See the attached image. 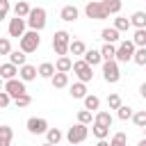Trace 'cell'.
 <instances>
[{"label": "cell", "mask_w": 146, "mask_h": 146, "mask_svg": "<svg viewBox=\"0 0 146 146\" xmlns=\"http://www.w3.org/2000/svg\"><path fill=\"white\" fill-rule=\"evenodd\" d=\"M135 43L130 41V39H125V41H121L119 46H116V52H114V62L116 64H128L130 59H132V52H135Z\"/></svg>", "instance_id": "obj_3"}, {"label": "cell", "mask_w": 146, "mask_h": 146, "mask_svg": "<svg viewBox=\"0 0 146 146\" xmlns=\"http://www.w3.org/2000/svg\"><path fill=\"white\" fill-rule=\"evenodd\" d=\"M9 36H23V32H25V18H21V16H16V18H11L9 21Z\"/></svg>", "instance_id": "obj_12"}, {"label": "cell", "mask_w": 146, "mask_h": 146, "mask_svg": "<svg viewBox=\"0 0 146 146\" xmlns=\"http://www.w3.org/2000/svg\"><path fill=\"white\" fill-rule=\"evenodd\" d=\"M52 73H55V64H50V62H43V64H39V68H36V75H39V78H46V80H50Z\"/></svg>", "instance_id": "obj_21"}, {"label": "cell", "mask_w": 146, "mask_h": 146, "mask_svg": "<svg viewBox=\"0 0 146 146\" xmlns=\"http://www.w3.org/2000/svg\"><path fill=\"white\" fill-rule=\"evenodd\" d=\"M128 21H130V25H132L135 30H137V27H146V11H135Z\"/></svg>", "instance_id": "obj_23"}, {"label": "cell", "mask_w": 146, "mask_h": 146, "mask_svg": "<svg viewBox=\"0 0 146 146\" xmlns=\"http://www.w3.org/2000/svg\"><path fill=\"white\" fill-rule=\"evenodd\" d=\"M132 62H135L137 66H146V46L135 48V52H132Z\"/></svg>", "instance_id": "obj_28"}, {"label": "cell", "mask_w": 146, "mask_h": 146, "mask_svg": "<svg viewBox=\"0 0 146 146\" xmlns=\"http://www.w3.org/2000/svg\"><path fill=\"white\" fill-rule=\"evenodd\" d=\"M71 64H73V59H71L68 55H59L57 62H55V71H59V73H68V71H71Z\"/></svg>", "instance_id": "obj_14"}, {"label": "cell", "mask_w": 146, "mask_h": 146, "mask_svg": "<svg viewBox=\"0 0 146 146\" xmlns=\"http://www.w3.org/2000/svg\"><path fill=\"white\" fill-rule=\"evenodd\" d=\"M78 123L89 125V123H91V112H89V110H80V112H78Z\"/></svg>", "instance_id": "obj_40"}, {"label": "cell", "mask_w": 146, "mask_h": 146, "mask_svg": "<svg viewBox=\"0 0 146 146\" xmlns=\"http://www.w3.org/2000/svg\"><path fill=\"white\" fill-rule=\"evenodd\" d=\"M30 9H32V7H30L25 0H18V2H16V7H14V14H16V16H21V18H25V16L30 14Z\"/></svg>", "instance_id": "obj_30"}, {"label": "cell", "mask_w": 146, "mask_h": 146, "mask_svg": "<svg viewBox=\"0 0 146 146\" xmlns=\"http://www.w3.org/2000/svg\"><path fill=\"white\" fill-rule=\"evenodd\" d=\"M103 78L107 84H116L121 80V68L114 59H103Z\"/></svg>", "instance_id": "obj_6"}, {"label": "cell", "mask_w": 146, "mask_h": 146, "mask_svg": "<svg viewBox=\"0 0 146 146\" xmlns=\"http://www.w3.org/2000/svg\"><path fill=\"white\" fill-rule=\"evenodd\" d=\"M2 18H7V14H2V11H0V21H2Z\"/></svg>", "instance_id": "obj_46"}, {"label": "cell", "mask_w": 146, "mask_h": 146, "mask_svg": "<svg viewBox=\"0 0 146 146\" xmlns=\"http://www.w3.org/2000/svg\"><path fill=\"white\" fill-rule=\"evenodd\" d=\"M132 123L137 125V128H144L146 125V110H137V112H132Z\"/></svg>", "instance_id": "obj_32"}, {"label": "cell", "mask_w": 146, "mask_h": 146, "mask_svg": "<svg viewBox=\"0 0 146 146\" xmlns=\"http://www.w3.org/2000/svg\"><path fill=\"white\" fill-rule=\"evenodd\" d=\"M98 52H100V57H103V59H114L116 46H114V43H105V46H103V48H100Z\"/></svg>", "instance_id": "obj_35"}, {"label": "cell", "mask_w": 146, "mask_h": 146, "mask_svg": "<svg viewBox=\"0 0 146 146\" xmlns=\"http://www.w3.org/2000/svg\"><path fill=\"white\" fill-rule=\"evenodd\" d=\"M100 2L107 9V14H119L121 11V0H100Z\"/></svg>", "instance_id": "obj_34"}, {"label": "cell", "mask_w": 146, "mask_h": 146, "mask_svg": "<svg viewBox=\"0 0 146 146\" xmlns=\"http://www.w3.org/2000/svg\"><path fill=\"white\" fill-rule=\"evenodd\" d=\"M30 103H32V96H30V94H27V91H25V94H21V96H16V98H14V105H16V107H27V105H30Z\"/></svg>", "instance_id": "obj_37"}, {"label": "cell", "mask_w": 146, "mask_h": 146, "mask_svg": "<svg viewBox=\"0 0 146 146\" xmlns=\"http://www.w3.org/2000/svg\"><path fill=\"white\" fill-rule=\"evenodd\" d=\"M16 75H18V66H14V64H9V62L0 66V78H2V80H11V78H16Z\"/></svg>", "instance_id": "obj_19"}, {"label": "cell", "mask_w": 146, "mask_h": 146, "mask_svg": "<svg viewBox=\"0 0 146 146\" xmlns=\"http://www.w3.org/2000/svg\"><path fill=\"white\" fill-rule=\"evenodd\" d=\"M43 135H46V137H48V141H50V144H55V146L62 141V130H59V128H48Z\"/></svg>", "instance_id": "obj_29"}, {"label": "cell", "mask_w": 146, "mask_h": 146, "mask_svg": "<svg viewBox=\"0 0 146 146\" xmlns=\"http://www.w3.org/2000/svg\"><path fill=\"white\" fill-rule=\"evenodd\" d=\"M50 82H52L55 89H64V87H68V73H59V71H55L52 78H50Z\"/></svg>", "instance_id": "obj_15"}, {"label": "cell", "mask_w": 146, "mask_h": 146, "mask_svg": "<svg viewBox=\"0 0 146 146\" xmlns=\"http://www.w3.org/2000/svg\"><path fill=\"white\" fill-rule=\"evenodd\" d=\"M2 84H5V80H2V78H0V89H2Z\"/></svg>", "instance_id": "obj_48"}, {"label": "cell", "mask_w": 146, "mask_h": 146, "mask_svg": "<svg viewBox=\"0 0 146 146\" xmlns=\"http://www.w3.org/2000/svg\"><path fill=\"white\" fill-rule=\"evenodd\" d=\"M82 59H84V62H87V64H89L91 68H94L96 64H100V62H103V57H100V52H98V50H94V48H91V50H84V55H82Z\"/></svg>", "instance_id": "obj_17"}, {"label": "cell", "mask_w": 146, "mask_h": 146, "mask_svg": "<svg viewBox=\"0 0 146 146\" xmlns=\"http://www.w3.org/2000/svg\"><path fill=\"white\" fill-rule=\"evenodd\" d=\"M96 146H110V144H107L105 139H98V144H96Z\"/></svg>", "instance_id": "obj_44"}, {"label": "cell", "mask_w": 146, "mask_h": 146, "mask_svg": "<svg viewBox=\"0 0 146 146\" xmlns=\"http://www.w3.org/2000/svg\"><path fill=\"white\" fill-rule=\"evenodd\" d=\"M91 135H94L96 139H107L110 128H107V125H100V123H96V121H94V125H91Z\"/></svg>", "instance_id": "obj_27"}, {"label": "cell", "mask_w": 146, "mask_h": 146, "mask_svg": "<svg viewBox=\"0 0 146 146\" xmlns=\"http://www.w3.org/2000/svg\"><path fill=\"white\" fill-rule=\"evenodd\" d=\"M9 50H11L9 36H0V55H9Z\"/></svg>", "instance_id": "obj_41"}, {"label": "cell", "mask_w": 146, "mask_h": 146, "mask_svg": "<svg viewBox=\"0 0 146 146\" xmlns=\"http://www.w3.org/2000/svg\"><path fill=\"white\" fill-rule=\"evenodd\" d=\"M71 71L75 73V78H78L80 82H91V80H94V68H91L82 57H80L78 62L71 64Z\"/></svg>", "instance_id": "obj_5"}, {"label": "cell", "mask_w": 146, "mask_h": 146, "mask_svg": "<svg viewBox=\"0 0 146 146\" xmlns=\"http://www.w3.org/2000/svg\"><path fill=\"white\" fill-rule=\"evenodd\" d=\"M116 114H119V119H121V121H128V119L132 116V107H128V105H123V103H121V105L116 107Z\"/></svg>", "instance_id": "obj_38"}, {"label": "cell", "mask_w": 146, "mask_h": 146, "mask_svg": "<svg viewBox=\"0 0 146 146\" xmlns=\"http://www.w3.org/2000/svg\"><path fill=\"white\" fill-rule=\"evenodd\" d=\"M137 146H146V139H139V144Z\"/></svg>", "instance_id": "obj_45"}, {"label": "cell", "mask_w": 146, "mask_h": 146, "mask_svg": "<svg viewBox=\"0 0 146 146\" xmlns=\"http://www.w3.org/2000/svg\"><path fill=\"white\" fill-rule=\"evenodd\" d=\"M119 34H121L119 30H114V27H105V30L100 32V39H103L105 43H116V41L121 39Z\"/></svg>", "instance_id": "obj_16"}, {"label": "cell", "mask_w": 146, "mask_h": 146, "mask_svg": "<svg viewBox=\"0 0 146 146\" xmlns=\"http://www.w3.org/2000/svg\"><path fill=\"white\" fill-rule=\"evenodd\" d=\"M87 135H89V128H87L84 123H75V125L68 128L66 139H68V144H82V141L87 139Z\"/></svg>", "instance_id": "obj_8"}, {"label": "cell", "mask_w": 146, "mask_h": 146, "mask_svg": "<svg viewBox=\"0 0 146 146\" xmlns=\"http://www.w3.org/2000/svg\"><path fill=\"white\" fill-rule=\"evenodd\" d=\"M68 94H71V98H84V96H87V82H80V80L73 82Z\"/></svg>", "instance_id": "obj_18"}, {"label": "cell", "mask_w": 146, "mask_h": 146, "mask_svg": "<svg viewBox=\"0 0 146 146\" xmlns=\"http://www.w3.org/2000/svg\"><path fill=\"white\" fill-rule=\"evenodd\" d=\"M82 100H84V110H89V112H98V107H100V98H98V96L87 94Z\"/></svg>", "instance_id": "obj_22"}, {"label": "cell", "mask_w": 146, "mask_h": 146, "mask_svg": "<svg viewBox=\"0 0 146 146\" xmlns=\"http://www.w3.org/2000/svg\"><path fill=\"white\" fill-rule=\"evenodd\" d=\"M119 105H121V96H119V94H110V96H107V107H110V110H116Z\"/></svg>", "instance_id": "obj_39"}, {"label": "cell", "mask_w": 146, "mask_h": 146, "mask_svg": "<svg viewBox=\"0 0 146 146\" xmlns=\"http://www.w3.org/2000/svg\"><path fill=\"white\" fill-rule=\"evenodd\" d=\"M18 78L23 80V82H32V80H36V66H32V64H23V66H18Z\"/></svg>", "instance_id": "obj_13"}, {"label": "cell", "mask_w": 146, "mask_h": 146, "mask_svg": "<svg viewBox=\"0 0 146 146\" xmlns=\"http://www.w3.org/2000/svg\"><path fill=\"white\" fill-rule=\"evenodd\" d=\"M11 139H14L11 125H0V146H11Z\"/></svg>", "instance_id": "obj_20"}, {"label": "cell", "mask_w": 146, "mask_h": 146, "mask_svg": "<svg viewBox=\"0 0 146 146\" xmlns=\"http://www.w3.org/2000/svg\"><path fill=\"white\" fill-rule=\"evenodd\" d=\"M84 14H87V18H91V21H105V18H110V14H107V9L103 7L100 0H91V2H87Z\"/></svg>", "instance_id": "obj_7"}, {"label": "cell", "mask_w": 146, "mask_h": 146, "mask_svg": "<svg viewBox=\"0 0 146 146\" xmlns=\"http://www.w3.org/2000/svg\"><path fill=\"white\" fill-rule=\"evenodd\" d=\"M59 18H62V21H66V23H73V21H78V18H80V9H78L75 5H64V7H62V11H59Z\"/></svg>", "instance_id": "obj_11"}, {"label": "cell", "mask_w": 146, "mask_h": 146, "mask_svg": "<svg viewBox=\"0 0 146 146\" xmlns=\"http://www.w3.org/2000/svg\"><path fill=\"white\" fill-rule=\"evenodd\" d=\"M41 146H55V144H50V141H46V144H41Z\"/></svg>", "instance_id": "obj_47"}, {"label": "cell", "mask_w": 146, "mask_h": 146, "mask_svg": "<svg viewBox=\"0 0 146 146\" xmlns=\"http://www.w3.org/2000/svg\"><path fill=\"white\" fill-rule=\"evenodd\" d=\"M46 23H48V14L43 7H34L25 16V25H30V30H36V32H41L46 27Z\"/></svg>", "instance_id": "obj_1"}, {"label": "cell", "mask_w": 146, "mask_h": 146, "mask_svg": "<svg viewBox=\"0 0 146 146\" xmlns=\"http://www.w3.org/2000/svg\"><path fill=\"white\" fill-rule=\"evenodd\" d=\"M2 89L9 94V98H11V100H14L16 96H21V94H25V91H27V89H25V82H23L21 78H11V80H5Z\"/></svg>", "instance_id": "obj_9"}, {"label": "cell", "mask_w": 146, "mask_h": 146, "mask_svg": "<svg viewBox=\"0 0 146 146\" xmlns=\"http://www.w3.org/2000/svg\"><path fill=\"white\" fill-rule=\"evenodd\" d=\"M9 103H11V98H9V94H7L5 89H0V110H5V107H9Z\"/></svg>", "instance_id": "obj_42"}, {"label": "cell", "mask_w": 146, "mask_h": 146, "mask_svg": "<svg viewBox=\"0 0 146 146\" xmlns=\"http://www.w3.org/2000/svg\"><path fill=\"white\" fill-rule=\"evenodd\" d=\"M130 41H132V43H135L137 48H141V46H146V27H137Z\"/></svg>", "instance_id": "obj_26"}, {"label": "cell", "mask_w": 146, "mask_h": 146, "mask_svg": "<svg viewBox=\"0 0 146 146\" xmlns=\"http://www.w3.org/2000/svg\"><path fill=\"white\" fill-rule=\"evenodd\" d=\"M139 94H141V96H144V98H146V82H144V84H141V87H139Z\"/></svg>", "instance_id": "obj_43"}, {"label": "cell", "mask_w": 146, "mask_h": 146, "mask_svg": "<svg viewBox=\"0 0 146 146\" xmlns=\"http://www.w3.org/2000/svg\"><path fill=\"white\" fill-rule=\"evenodd\" d=\"M68 43H71V34L66 30H57L52 34V50L57 55H68Z\"/></svg>", "instance_id": "obj_4"}, {"label": "cell", "mask_w": 146, "mask_h": 146, "mask_svg": "<svg viewBox=\"0 0 146 146\" xmlns=\"http://www.w3.org/2000/svg\"><path fill=\"white\" fill-rule=\"evenodd\" d=\"M25 125H27V132L30 135H43L48 130V121L43 116H30Z\"/></svg>", "instance_id": "obj_10"}, {"label": "cell", "mask_w": 146, "mask_h": 146, "mask_svg": "<svg viewBox=\"0 0 146 146\" xmlns=\"http://www.w3.org/2000/svg\"><path fill=\"white\" fill-rule=\"evenodd\" d=\"M84 50H87V46H84V41H80V39H75V41H71V43H68V52H71V55H75V57H82V55H84Z\"/></svg>", "instance_id": "obj_24"}, {"label": "cell", "mask_w": 146, "mask_h": 146, "mask_svg": "<svg viewBox=\"0 0 146 146\" xmlns=\"http://www.w3.org/2000/svg\"><path fill=\"white\" fill-rule=\"evenodd\" d=\"M94 121H96V123H100V125H107V128H112V114H110V112H96Z\"/></svg>", "instance_id": "obj_31"}, {"label": "cell", "mask_w": 146, "mask_h": 146, "mask_svg": "<svg viewBox=\"0 0 146 146\" xmlns=\"http://www.w3.org/2000/svg\"><path fill=\"white\" fill-rule=\"evenodd\" d=\"M107 144L110 146H128V137H125V132H114Z\"/></svg>", "instance_id": "obj_33"}, {"label": "cell", "mask_w": 146, "mask_h": 146, "mask_svg": "<svg viewBox=\"0 0 146 146\" xmlns=\"http://www.w3.org/2000/svg\"><path fill=\"white\" fill-rule=\"evenodd\" d=\"M39 46H41V36H39L36 30L23 32V36H18V50H23L25 55H27V52H36Z\"/></svg>", "instance_id": "obj_2"}, {"label": "cell", "mask_w": 146, "mask_h": 146, "mask_svg": "<svg viewBox=\"0 0 146 146\" xmlns=\"http://www.w3.org/2000/svg\"><path fill=\"white\" fill-rule=\"evenodd\" d=\"M112 27H114V30H119V32H125V30L130 27V21H128V18H123V16H116Z\"/></svg>", "instance_id": "obj_36"}, {"label": "cell", "mask_w": 146, "mask_h": 146, "mask_svg": "<svg viewBox=\"0 0 146 146\" xmlns=\"http://www.w3.org/2000/svg\"><path fill=\"white\" fill-rule=\"evenodd\" d=\"M25 59H27V55H25L23 50H9V64H14V66H23Z\"/></svg>", "instance_id": "obj_25"}]
</instances>
